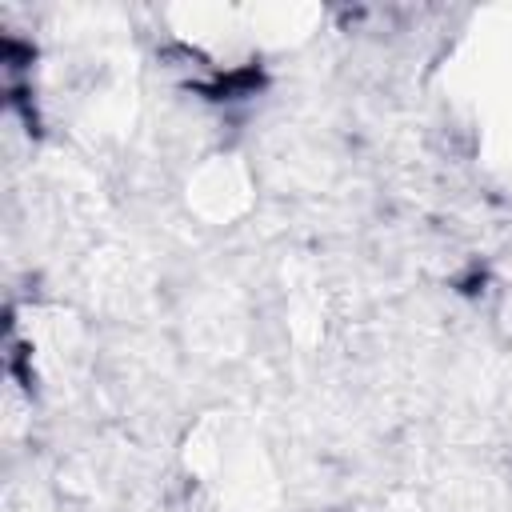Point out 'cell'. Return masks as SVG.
I'll use <instances>...</instances> for the list:
<instances>
[{"label":"cell","mask_w":512,"mask_h":512,"mask_svg":"<svg viewBox=\"0 0 512 512\" xmlns=\"http://www.w3.org/2000/svg\"><path fill=\"white\" fill-rule=\"evenodd\" d=\"M492 332H496L500 348L512 356V284L500 288V296H496V304H492Z\"/></svg>","instance_id":"obj_1"}]
</instances>
